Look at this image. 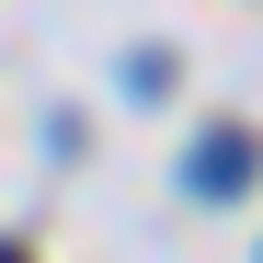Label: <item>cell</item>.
I'll list each match as a JSON object with an SVG mask.
<instances>
[{"label": "cell", "mask_w": 263, "mask_h": 263, "mask_svg": "<svg viewBox=\"0 0 263 263\" xmlns=\"http://www.w3.org/2000/svg\"><path fill=\"white\" fill-rule=\"evenodd\" d=\"M0 263H23V252H0Z\"/></svg>", "instance_id": "7a4b0ae2"}, {"label": "cell", "mask_w": 263, "mask_h": 263, "mask_svg": "<svg viewBox=\"0 0 263 263\" xmlns=\"http://www.w3.org/2000/svg\"><path fill=\"white\" fill-rule=\"evenodd\" d=\"M252 183V138H240V126H206V138H195V195H240Z\"/></svg>", "instance_id": "6da1fadb"}]
</instances>
